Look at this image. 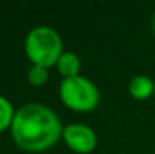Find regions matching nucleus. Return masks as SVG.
I'll use <instances>...</instances> for the list:
<instances>
[{
  "label": "nucleus",
  "instance_id": "obj_8",
  "mask_svg": "<svg viewBox=\"0 0 155 154\" xmlns=\"http://www.w3.org/2000/svg\"><path fill=\"white\" fill-rule=\"evenodd\" d=\"M27 79H29V82H30L32 85H36V86L45 83L47 79H48L47 67H42V65H36V63H33V65L30 67L29 73H27Z\"/></svg>",
  "mask_w": 155,
  "mask_h": 154
},
{
  "label": "nucleus",
  "instance_id": "obj_10",
  "mask_svg": "<svg viewBox=\"0 0 155 154\" xmlns=\"http://www.w3.org/2000/svg\"><path fill=\"white\" fill-rule=\"evenodd\" d=\"M154 92H155V86H154Z\"/></svg>",
  "mask_w": 155,
  "mask_h": 154
},
{
  "label": "nucleus",
  "instance_id": "obj_1",
  "mask_svg": "<svg viewBox=\"0 0 155 154\" xmlns=\"http://www.w3.org/2000/svg\"><path fill=\"white\" fill-rule=\"evenodd\" d=\"M11 130L18 147L39 151L57 141L62 133V124L50 107L39 103H27L15 110Z\"/></svg>",
  "mask_w": 155,
  "mask_h": 154
},
{
  "label": "nucleus",
  "instance_id": "obj_4",
  "mask_svg": "<svg viewBox=\"0 0 155 154\" xmlns=\"http://www.w3.org/2000/svg\"><path fill=\"white\" fill-rule=\"evenodd\" d=\"M63 138L72 150L80 153L91 151L97 142L94 130L86 124H68L63 128Z\"/></svg>",
  "mask_w": 155,
  "mask_h": 154
},
{
  "label": "nucleus",
  "instance_id": "obj_9",
  "mask_svg": "<svg viewBox=\"0 0 155 154\" xmlns=\"http://www.w3.org/2000/svg\"><path fill=\"white\" fill-rule=\"evenodd\" d=\"M152 27H154V32H155V12H154V17H152Z\"/></svg>",
  "mask_w": 155,
  "mask_h": 154
},
{
  "label": "nucleus",
  "instance_id": "obj_5",
  "mask_svg": "<svg viewBox=\"0 0 155 154\" xmlns=\"http://www.w3.org/2000/svg\"><path fill=\"white\" fill-rule=\"evenodd\" d=\"M57 68L65 79L78 76L77 73H78V68H80V59L72 51H63L60 54L59 60H57Z\"/></svg>",
  "mask_w": 155,
  "mask_h": 154
},
{
  "label": "nucleus",
  "instance_id": "obj_6",
  "mask_svg": "<svg viewBox=\"0 0 155 154\" xmlns=\"http://www.w3.org/2000/svg\"><path fill=\"white\" fill-rule=\"evenodd\" d=\"M155 82H152L148 76L139 74L130 80V92L136 98H146L154 91Z\"/></svg>",
  "mask_w": 155,
  "mask_h": 154
},
{
  "label": "nucleus",
  "instance_id": "obj_3",
  "mask_svg": "<svg viewBox=\"0 0 155 154\" xmlns=\"http://www.w3.org/2000/svg\"><path fill=\"white\" fill-rule=\"evenodd\" d=\"M59 91L62 101L75 110H91L100 101L98 88L83 76L63 79Z\"/></svg>",
  "mask_w": 155,
  "mask_h": 154
},
{
  "label": "nucleus",
  "instance_id": "obj_7",
  "mask_svg": "<svg viewBox=\"0 0 155 154\" xmlns=\"http://www.w3.org/2000/svg\"><path fill=\"white\" fill-rule=\"evenodd\" d=\"M14 109H12V104L11 101L6 98V97H2L0 95V130H3L5 127H8L12 119H14Z\"/></svg>",
  "mask_w": 155,
  "mask_h": 154
},
{
  "label": "nucleus",
  "instance_id": "obj_2",
  "mask_svg": "<svg viewBox=\"0 0 155 154\" xmlns=\"http://www.w3.org/2000/svg\"><path fill=\"white\" fill-rule=\"evenodd\" d=\"M26 53L36 65L50 67L59 60L62 51V39L59 33L48 26H36L26 36Z\"/></svg>",
  "mask_w": 155,
  "mask_h": 154
}]
</instances>
